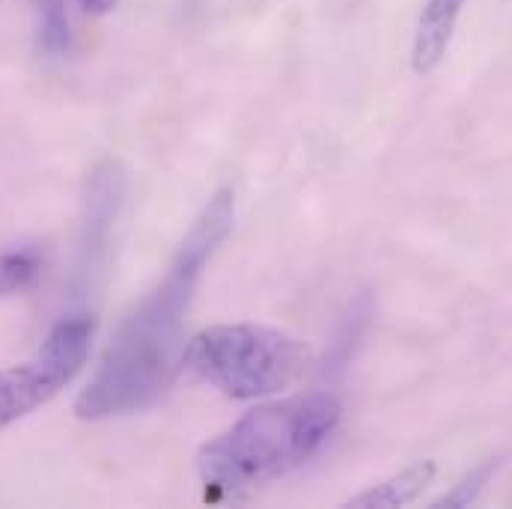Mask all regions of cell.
<instances>
[{
	"label": "cell",
	"mask_w": 512,
	"mask_h": 509,
	"mask_svg": "<svg viewBox=\"0 0 512 509\" xmlns=\"http://www.w3.org/2000/svg\"><path fill=\"white\" fill-rule=\"evenodd\" d=\"M498 465L501 462H486L483 468H477L471 477H465L459 486H456V492H450V495H444L441 501H435V507H468L471 501H477V495L486 489V483L492 480V474L498 471Z\"/></svg>",
	"instance_id": "30bf717a"
},
{
	"label": "cell",
	"mask_w": 512,
	"mask_h": 509,
	"mask_svg": "<svg viewBox=\"0 0 512 509\" xmlns=\"http://www.w3.org/2000/svg\"><path fill=\"white\" fill-rule=\"evenodd\" d=\"M39 39L51 57H63L72 48V24L66 0H39Z\"/></svg>",
	"instance_id": "9c48e42d"
},
{
	"label": "cell",
	"mask_w": 512,
	"mask_h": 509,
	"mask_svg": "<svg viewBox=\"0 0 512 509\" xmlns=\"http://www.w3.org/2000/svg\"><path fill=\"white\" fill-rule=\"evenodd\" d=\"M465 3L468 0H426L423 3L417 33H414V48H411L414 72L429 75L444 60Z\"/></svg>",
	"instance_id": "8992f818"
},
{
	"label": "cell",
	"mask_w": 512,
	"mask_h": 509,
	"mask_svg": "<svg viewBox=\"0 0 512 509\" xmlns=\"http://www.w3.org/2000/svg\"><path fill=\"white\" fill-rule=\"evenodd\" d=\"M39 271H42L39 254L30 248H15L0 254V295L9 298L27 292L36 283Z\"/></svg>",
	"instance_id": "ba28073f"
},
{
	"label": "cell",
	"mask_w": 512,
	"mask_h": 509,
	"mask_svg": "<svg viewBox=\"0 0 512 509\" xmlns=\"http://www.w3.org/2000/svg\"><path fill=\"white\" fill-rule=\"evenodd\" d=\"M123 194H126V176L120 164L108 161L96 167L87 191V218H84V239H81V265H78L84 283H93L111 256Z\"/></svg>",
	"instance_id": "5b68a950"
},
{
	"label": "cell",
	"mask_w": 512,
	"mask_h": 509,
	"mask_svg": "<svg viewBox=\"0 0 512 509\" xmlns=\"http://www.w3.org/2000/svg\"><path fill=\"white\" fill-rule=\"evenodd\" d=\"M432 477H435V465L432 462H417V465L405 468L402 474H396V477L384 480L379 486L355 495L349 501V507H405V504H411V501H417L423 495V489L432 483Z\"/></svg>",
	"instance_id": "52a82bcc"
},
{
	"label": "cell",
	"mask_w": 512,
	"mask_h": 509,
	"mask_svg": "<svg viewBox=\"0 0 512 509\" xmlns=\"http://www.w3.org/2000/svg\"><path fill=\"white\" fill-rule=\"evenodd\" d=\"M310 349L268 325H212L200 331L182 355V370L230 399L274 396L307 373Z\"/></svg>",
	"instance_id": "3957f363"
},
{
	"label": "cell",
	"mask_w": 512,
	"mask_h": 509,
	"mask_svg": "<svg viewBox=\"0 0 512 509\" xmlns=\"http://www.w3.org/2000/svg\"><path fill=\"white\" fill-rule=\"evenodd\" d=\"M84 3V9H90L93 15H105V12H111L114 6H117V0H81Z\"/></svg>",
	"instance_id": "8fae6325"
},
{
	"label": "cell",
	"mask_w": 512,
	"mask_h": 509,
	"mask_svg": "<svg viewBox=\"0 0 512 509\" xmlns=\"http://www.w3.org/2000/svg\"><path fill=\"white\" fill-rule=\"evenodd\" d=\"M340 402L313 390L265 402L236 420L227 432L203 444L200 477L215 492H248L313 459L340 423Z\"/></svg>",
	"instance_id": "7a4b0ae2"
},
{
	"label": "cell",
	"mask_w": 512,
	"mask_h": 509,
	"mask_svg": "<svg viewBox=\"0 0 512 509\" xmlns=\"http://www.w3.org/2000/svg\"><path fill=\"white\" fill-rule=\"evenodd\" d=\"M93 331L96 325L90 316L60 319L27 364L0 373V432L54 399L81 373L90 355Z\"/></svg>",
	"instance_id": "277c9868"
},
{
	"label": "cell",
	"mask_w": 512,
	"mask_h": 509,
	"mask_svg": "<svg viewBox=\"0 0 512 509\" xmlns=\"http://www.w3.org/2000/svg\"><path fill=\"white\" fill-rule=\"evenodd\" d=\"M233 221L236 194L233 188H221L194 218L158 286L114 334L93 382L75 399V414L81 420H108L146 411L170 390L182 370V334L194 289L212 256L233 233Z\"/></svg>",
	"instance_id": "6da1fadb"
}]
</instances>
